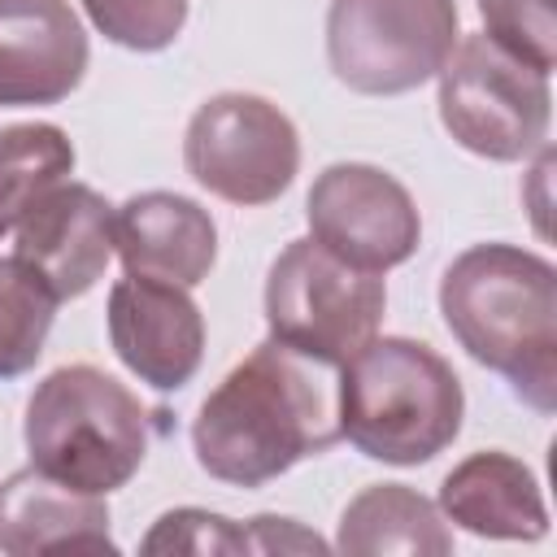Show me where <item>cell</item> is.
Listing matches in <instances>:
<instances>
[{
	"mask_svg": "<svg viewBox=\"0 0 557 557\" xmlns=\"http://www.w3.org/2000/svg\"><path fill=\"white\" fill-rule=\"evenodd\" d=\"M305 218L309 239L370 274L405 265L422 244V213L409 187L366 161L326 165L305 196Z\"/></svg>",
	"mask_w": 557,
	"mask_h": 557,
	"instance_id": "9c48e42d",
	"label": "cell"
},
{
	"mask_svg": "<svg viewBox=\"0 0 557 557\" xmlns=\"http://www.w3.org/2000/svg\"><path fill=\"white\" fill-rule=\"evenodd\" d=\"M461 39L457 0H331L326 61L361 96H400L440 74Z\"/></svg>",
	"mask_w": 557,
	"mask_h": 557,
	"instance_id": "52a82bcc",
	"label": "cell"
},
{
	"mask_svg": "<svg viewBox=\"0 0 557 557\" xmlns=\"http://www.w3.org/2000/svg\"><path fill=\"white\" fill-rule=\"evenodd\" d=\"M22 440L39 474L87 496H109L135 479L152 431L148 409L126 383L78 361L35 383Z\"/></svg>",
	"mask_w": 557,
	"mask_h": 557,
	"instance_id": "277c9868",
	"label": "cell"
},
{
	"mask_svg": "<svg viewBox=\"0 0 557 557\" xmlns=\"http://www.w3.org/2000/svg\"><path fill=\"white\" fill-rule=\"evenodd\" d=\"M335 548L352 557H444L453 553V531L444 527L440 505L418 496L405 483H374L357 492L335 531Z\"/></svg>",
	"mask_w": 557,
	"mask_h": 557,
	"instance_id": "2e32d148",
	"label": "cell"
},
{
	"mask_svg": "<svg viewBox=\"0 0 557 557\" xmlns=\"http://www.w3.org/2000/svg\"><path fill=\"white\" fill-rule=\"evenodd\" d=\"M74 174V144L52 122H13L0 131V239Z\"/></svg>",
	"mask_w": 557,
	"mask_h": 557,
	"instance_id": "e0dca14e",
	"label": "cell"
},
{
	"mask_svg": "<svg viewBox=\"0 0 557 557\" xmlns=\"http://www.w3.org/2000/svg\"><path fill=\"white\" fill-rule=\"evenodd\" d=\"M91 26L131 52H165L187 26V0H83Z\"/></svg>",
	"mask_w": 557,
	"mask_h": 557,
	"instance_id": "d6986e66",
	"label": "cell"
},
{
	"mask_svg": "<svg viewBox=\"0 0 557 557\" xmlns=\"http://www.w3.org/2000/svg\"><path fill=\"white\" fill-rule=\"evenodd\" d=\"M187 174L231 205H270L278 200L300 170V135L292 117L252 91L209 96L183 135Z\"/></svg>",
	"mask_w": 557,
	"mask_h": 557,
	"instance_id": "ba28073f",
	"label": "cell"
},
{
	"mask_svg": "<svg viewBox=\"0 0 557 557\" xmlns=\"http://www.w3.org/2000/svg\"><path fill=\"white\" fill-rule=\"evenodd\" d=\"M331 444H339V370L278 339L231 366L191 422L200 470L231 487H265Z\"/></svg>",
	"mask_w": 557,
	"mask_h": 557,
	"instance_id": "6da1fadb",
	"label": "cell"
},
{
	"mask_svg": "<svg viewBox=\"0 0 557 557\" xmlns=\"http://www.w3.org/2000/svg\"><path fill=\"white\" fill-rule=\"evenodd\" d=\"M248 535V553H326V544L305 531L296 518H278V513H257L244 522Z\"/></svg>",
	"mask_w": 557,
	"mask_h": 557,
	"instance_id": "7402d4cb",
	"label": "cell"
},
{
	"mask_svg": "<svg viewBox=\"0 0 557 557\" xmlns=\"http://www.w3.org/2000/svg\"><path fill=\"white\" fill-rule=\"evenodd\" d=\"M483 35L496 39L518 61L535 65L540 74H553L557 65V17L553 0H479Z\"/></svg>",
	"mask_w": 557,
	"mask_h": 557,
	"instance_id": "ffe728a7",
	"label": "cell"
},
{
	"mask_svg": "<svg viewBox=\"0 0 557 557\" xmlns=\"http://www.w3.org/2000/svg\"><path fill=\"white\" fill-rule=\"evenodd\" d=\"M453 339L535 413L557 405V270L518 244H474L440 278Z\"/></svg>",
	"mask_w": 557,
	"mask_h": 557,
	"instance_id": "7a4b0ae2",
	"label": "cell"
},
{
	"mask_svg": "<svg viewBox=\"0 0 557 557\" xmlns=\"http://www.w3.org/2000/svg\"><path fill=\"white\" fill-rule=\"evenodd\" d=\"M113 252L126 274L196 287L218 261V226L205 205L178 191H139L113 209Z\"/></svg>",
	"mask_w": 557,
	"mask_h": 557,
	"instance_id": "4fadbf2b",
	"label": "cell"
},
{
	"mask_svg": "<svg viewBox=\"0 0 557 557\" xmlns=\"http://www.w3.org/2000/svg\"><path fill=\"white\" fill-rule=\"evenodd\" d=\"M440 122L474 157L522 161L548 139V74L505 52L496 39L461 35L440 65Z\"/></svg>",
	"mask_w": 557,
	"mask_h": 557,
	"instance_id": "8992f818",
	"label": "cell"
},
{
	"mask_svg": "<svg viewBox=\"0 0 557 557\" xmlns=\"http://www.w3.org/2000/svg\"><path fill=\"white\" fill-rule=\"evenodd\" d=\"M383 309H387L383 274L339 261L318 239H292L265 274L270 339L335 370L366 339L379 335Z\"/></svg>",
	"mask_w": 557,
	"mask_h": 557,
	"instance_id": "5b68a950",
	"label": "cell"
},
{
	"mask_svg": "<svg viewBox=\"0 0 557 557\" xmlns=\"http://www.w3.org/2000/svg\"><path fill=\"white\" fill-rule=\"evenodd\" d=\"M87 74L70 0H0V104H57Z\"/></svg>",
	"mask_w": 557,
	"mask_h": 557,
	"instance_id": "7c38bea8",
	"label": "cell"
},
{
	"mask_svg": "<svg viewBox=\"0 0 557 557\" xmlns=\"http://www.w3.org/2000/svg\"><path fill=\"white\" fill-rule=\"evenodd\" d=\"M13 257L57 300L87 296L113 257V205L96 187L65 178L17 222Z\"/></svg>",
	"mask_w": 557,
	"mask_h": 557,
	"instance_id": "8fae6325",
	"label": "cell"
},
{
	"mask_svg": "<svg viewBox=\"0 0 557 557\" xmlns=\"http://www.w3.org/2000/svg\"><path fill=\"white\" fill-rule=\"evenodd\" d=\"M466 418L453 366L422 339L374 335L339 366V440L383 466L440 457Z\"/></svg>",
	"mask_w": 557,
	"mask_h": 557,
	"instance_id": "3957f363",
	"label": "cell"
},
{
	"mask_svg": "<svg viewBox=\"0 0 557 557\" xmlns=\"http://www.w3.org/2000/svg\"><path fill=\"white\" fill-rule=\"evenodd\" d=\"M61 548H117L104 496L74 492L35 466L9 474L0 483V553L35 557Z\"/></svg>",
	"mask_w": 557,
	"mask_h": 557,
	"instance_id": "9a60e30c",
	"label": "cell"
},
{
	"mask_svg": "<svg viewBox=\"0 0 557 557\" xmlns=\"http://www.w3.org/2000/svg\"><path fill=\"white\" fill-rule=\"evenodd\" d=\"M440 513L483 540H544L548 509L527 461L500 448L470 453L440 483Z\"/></svg>",
	"mask_w": 557,
	"mask_h": 557,
	"instance_id": "5bb4252c",
	"label": "cell"
},
{
	"mask_svg": "<svg viewBox=\"0 0 557 557\" xmlns=\"http://www.w3.org/2000/svg\"><path fill=\"white\" fill-rule=\"evenodd\" d=\"M109 344L117 361L152 392H178L205 361L200 305L178 283L126 274L109 287Z\"/></svg>",
	"mask_w": 557,
	"mask_h": 557,
	"instance_id": "30bf717a",
	"label": "cell"
},
{
	"mask_svg": "<svg viewBox=\"0 0 557 557\" xmlns=\"http://www.w3.org/2000/svg\"><path fill=\"white\" fill-rule=\"evenodd\" d=\"M57 296L17 257H0V379L26 374L48 344Z\"/></svg>",
	"mask_w": 557,
	"mask_h": 557,
	"instance_id": "ac0fdd59",
	"label": "cell"
},
{
	"mask_svg": "<svg viewBox=\"0 0 557 557\" xmlns=\"http://www.w3.org/2000/svg\"><path fill=\"white\" fill-rule=\"evenodd\" d=\"M139 548L148 557H157V553H196V557L222 553V557H235V553H248V535H244V522H235L226 513L183 505V509H165L152 522V531L144 535Z\"/></svg>",
	"mask_w": 557,
	"mask_h": 557,
	"instance_id": "44dd1931",
	"label": "cell"
}]
</instances>
